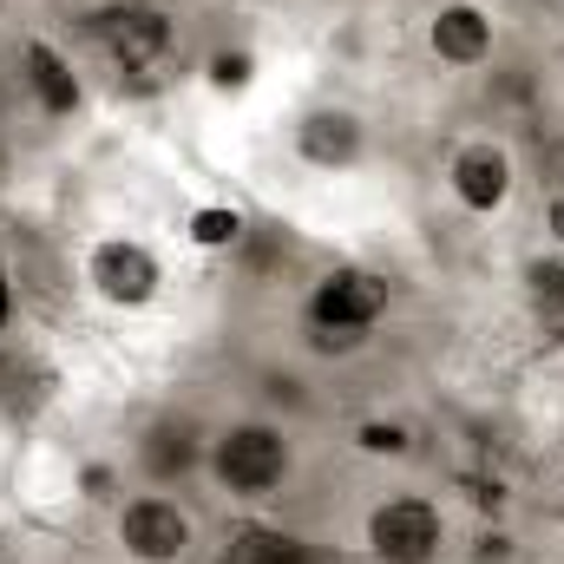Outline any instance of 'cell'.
Listing matches in <instances>:
<instances>
[{
  "mask_svg": "<svg viewBox=\"0 0 564 564\" xmlns=\"http://www.w3.org/2000/svg\"><path fill=\"white\" fill-rule=\"evenodd\" d=\"M552 237H558V243H564V197H558V204H552Z\"/></svg>",
  "mask_w": 564,
  "mask_h": 564,
  "instance_id": "17",
  "label": "cell"
},
{
  "mask_svg": "<svg viewBox=\"0 0 564 564\" xmlns=\"http://www.w3.org/2000/svg\"><path fill=\"white\" fill-rule=\"evenodd\" d=\"M99 33L126 66H158L171 53V20L158 7H112V13H99Z\"/></svg>",
  "mask_w": 564,
  "mask_h": 564,
  "instance_id": "7",
  "label": "cell"
},
{
  "mask_svg": "<svg viewBox=\"0 0 564 564\" xmlns=\"http://www.w3.org/2000/svg\"><path fill=\"white\" fill-rule=\"evenodd\" d=\"M426 40H433V53H440L446 66H479V59L492 53V20H486L479 7L453 0V7H440V13H433Z\"/></svg>",
  "mask_w": 564,
  "mask_h": 564,
  "instance_id": "8",
  "label": "cell"
},
{
  "mask_svg": "<svg viewBox=\"0 0 564 564\" xmlns=\"http://www.w3.org/2000/svg\"><path fill=\"white\" fill-rule=\"evenodd\" d=\"M237 237H243V217L237 210H197L191 217V243H204V250H224Z\"/></svg>",
  "mask_w": 564,
  "mask_h": 564,
  "instance_id": "11",
  "label": "cell"
},
{
  "mask_svg": "<svg viewBox=\"0 0 564 564\" xmlns=\"http://www.w3.org/2000/svg\"><path fill=\"white\" fill-rule=\"evenodd\" d=\"M440 539H446V525H440L433 499L408 492V499H388V506L368 512V552L381 564H433Z\"/></svg>",
  "mask_w": 564,
  "mask_h": 564,
  "instance_id": "3",
  "label": "cell"
},
{
  "mask_svg": "<svg viewBox=\"0 0 564 564\" xmlns=\"http://www.w3.org/2000/svg\"><path fill=\"white\" fill-rule=\"evenodd\" d=\"M26 79L46 99V112H73L79 106V86H73V73H66V59L53 46H26Z\"/></svg>",
  "mask_w": 564,
  "mask_h": 564,
  "instance_id": "10",
  "label": "cell"
},
{
  "mask_svg": "<svg viewBox=\"0 0 564 564\" xmlns=\"http://www.w3.org/2000/svg\"><path fill=\"white\" fill-rule=\"evenodd\" d=\"M144 459H151V473H184L197 459V446H191V433H151Z\"/></svg>",
  "mask_w": 564,
  "mask_h": 564,
  "instance_id": "12",
  "label": "cell"
},
{
  "mask_svg": "<svg viewBox=\"0 0 564 564\" xmlns=\"http://www.w3.org/2000/svg\"><path fill=\"white\" fill-rule=\"evenodd\" d=\"M361 453H408V426H394V421H361Z\"/></svg>",
  "mask_w": 564,
  "mask_h": 564,
  "instance_id": "13",
  "label": "cell"
},
{
  "mask_svg": "<svg viewBox=\"0 0 564 564\" xmlns=\"http://www.w3.org/2000/svg\"><path fill=\"white\" fill-rule=\"evenodd\" d=\"M13 322V282H7V270H0V328Z\"/></svg>",
  "mask_w": 564,
  "mask_h": 564,
  "instance_id": "16",
  "label": "cell"
},
{
  "mask_svg": "<svg viewBox=\"0 0 564 564\" xmlns=\"http://www.w3.org/2000/svg\"><path fill=\"white\" fill-rule=\"evenodd\" d=\"M295 144H302V158L308 164H355V151H361V126H355V112H308L302 126H295Z\"/></svg>",
  "mask_w": 564,
  "mask_h": 564,
  "instance_id": "9",
  "label": "cell"
},
{
  "mask_svg": "<svg viewBox=\"0 0 564 564\" xmlns=\"http://www.w3.org/2000/svg\"><path fill=\"white\" fill-rule=\"evenodd\" d=\"M532 295H539V308H564V270L558 263H539V270H532Z\"/></svg>",
  "mask_w": 564,
  "mask_h": 564,
  "instance_id": "14",
  "label": "cell"
},
{
  "mask_svg": "<svg viewBox=\"0 0 564 564\" xmlns=\"http://www.w3.org/2000/svg\"><path fill=\"white\" fill-rule=\"evenodd\" d=\"M381 315H388V282L375 276V270H335L308 295V328H315L308 341L322 355H348V348L368 341V328Z\"/></svg>",
  "mask_w": 564,
  "mask_h": 564,
  "instance_id": "1",
  "label": "cell"
},
{
  "mask_svg": "<svg viewBox=\"0 0 564 564\" xmlns=\"http://www.w3.org/2000/svg\"><path fill=\"white\" fill-rule=\"evenodd\" d=\"M86 276H93V289H99L106 302L139 308V302L158 295V257H151L144 243H132V237H112V243H99V250H93Z\"/></svg>",
  "mask_w": 564,
  "mask_h": 564,
  "instance_id": "5",
  "label": "cell"
},
{
  "mask_svg": "<svg viewBox=\"0 0 564 564\" xmlns=\"http://www.w3.org/2000/svg\"><path fill=\"white\" fill-rule=\"evenodd\" d=\"M119 545L132 552L139 564H177L191 552V519L171 506V499H132L126 512H119Z\"/></svg>",
  "mask_w": 564,
  "mask_h": 564,
  "instance_id": "4",
  "label": "cell"
},
{
  "mask_svg": "<svg viewBox=\"0 0 564 564\" xmlns=\"http://www.w3.org/2000/svg\"><path fill=\"white\" fill-rule=\"evenodd\" d=\"M210 466H217V479L237 499H270L282 479H289V440L263 421H243V426H230V433H217Z\"/></svg>",
  "mask_w": 564,
  "mask_h": 564,
  "instance_id": "2",
  "label": "cell"
},
{
  "mask_svg": "<svg viewBox=\"0 0 564 564\" xmlns=\"http://www.w3.org/2000/svg\"><path fill=\"white\" fill-rule=\"evenodd\" d=\"M210 79H217V86H243V79H250V59H243V53H217V59H210Z\"/></svg>",
  "mask_w": 564,
  "mask_h": 564,
  "instance_id": "15",
  "label": "cell"
},
{
  "mask_svg": "<svg viewBox=\"0 0 564 564\" xmlns=\"http://www.w3.org/2000/svg\"><path fill=\"white\" fill-rule=\"evenodd\" d=\"M453 197H459L466 210H499V204L512 197V158L486 139L459 144V158H453Z\"/></svg>",
  "mask_w": 564,
  "mask_h": 564,
  "instance_id": "6",
  "label": "cell"
}]
</instances>
